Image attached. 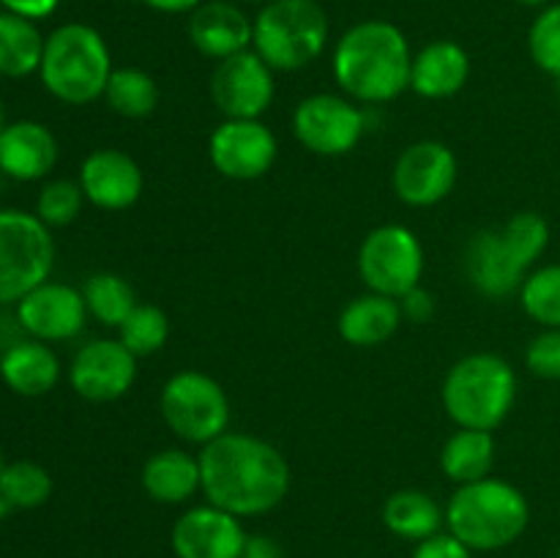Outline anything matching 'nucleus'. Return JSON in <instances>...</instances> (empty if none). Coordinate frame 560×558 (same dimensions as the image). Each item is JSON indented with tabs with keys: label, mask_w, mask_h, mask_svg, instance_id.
Instances as JSON below:
<instances>
[{
	"label": "nucleus",
	"mask_w": 560,
	"mask_h": 558,
	"mask_svg": "<svg viewBox=\"0 0 560 558\" xmlns=\"http://www.w3.org/2000/svg\"><path fill=\"white\" fill-rule=\"evenodd\" d=\"M558 558H560V550H558Z\"/></svg>",
	"instance_id": "nucleus-49"
},
{
	"label": "nucleus",
	"mask_w": 560,
	"mask_h": 558,
	"mask_svg": "<svg viewBox=\"0 0 560 558\" xmlns=\"http://www.w3.org/2000/svg\"><path fill=\"white\" fill-rule=\"evenodd\" d=\"M470 58L465 47L452 38H438L424 44L413 55L410 69V91L421 98H452L468 85Z\"/></svg>",
	"instance_id": "nucleus-21"
},
{
	"label": "nucleus",
	"mask_w": 560,
	"mask_h": 558,
	"mask_svg": "<svg viewBox=\"0 0 560 558\" xmlns=\"http://www.w3.org/2000/svg\"><path fill=\"white\" fill-rule=\"evenodd\" d=\"M498 443L495 435L487 430H468L457 427L454 435L441 449V470L454 485H470V481L487 479L495 465Z\"/></svg>",
	"instance_id": "nucleus-26"
},
{
	"label": "nucleus",
	"mask_w": 560,
	"mask_h": 558,
	"mask_svg": "<svg viewBox=\"0 0 560 558\" xmlns=\"http://www.w3.org/2000/svg\"><path fill=\"white\" fill-rule=\"evenodd\" d=\"M503 241L512 249V255L523 263L525 268H534L539 257L545 255L550 246V224L541 213L536 211H520L509 219L501 228Z\"/></svg>",
	"instance_id": "nucleus-33"
},
{
	"label": "nucleus",
	"mask_w": 560,
	"mask_h": 558,
	"mask_svg": "<svg viewBox=\"0 0 560 558\" xmlns=\"http://www.w3.org/2000/svg\"><path fill=\"white\" fill-rule=\"evenodd\" d=\"M55 266V239L36 213L0 208V304L47 282Z\"/></svg>",
	"instance_id": "nucleus-8"
},
{
	"label": "nucleus",
	"mask_w": 560,
	"mask_h": 558,
	"mask_svg": "<svg viewBox=\"0 0 560 558\" xmlns=\"http://www.w3.org/2000/svg\"><path fill=\"white\" fill-rule=\"evenodd\" d=\"M528 274V268L512 255L503 241L501 228H485L470 235L465 246V277L476 293L492 301L509 299L520 293Z\"/></svg>",
	"instance_id": "nucleus-18"
},
{
	"label": "nucleus",
	"mask_w": 560,
	"mask_h": 558,
	"mask_svg": "<svg viewBox=\"0 0 560 558\" xmlns=\"http://www.w3.org/2000/svg\"><path fill=\"white\" fill-rule=\"evenodd\" d=\"M159 414L175 438L200 449L230 430L228 392L200 370H180L164 381Z\"/></svg>",
	"instance_id": "nucleus-7"
},
{
	"label": "nucleus",
	"mask_w": 560,
	"mask_h": 558,
	"mask_svg": "<svg viewBox=\"0 0 560 558\" xmlns=\"http://www.w3.org/2000/svg\"><path fill=\"white\" fill-rule=\"evenodd\" d=\"M514 3H520V5H530V9H545V5L550 3V0H514Z\"/></svg>",
	"instance_id": "nucleus-42"
},
{
	"label": "nucleus",
	"mask_w": 560,
	"mask_h": 558,
	"mask_svg": "<svg viewBox=\"0 0 560 558\" xmlns=\"http://www.w3.org/2000/svg\"><path fill=\"white\" fill-rule=\"evenodd\" d=\"M5 514H9V503H5V501H3V498H0V525H3Z\"/></svg>",
	"instance_id": "nucleus-43"
},
{
	"label": "nucleus",
	"mask_w": 560,
	"mask_h": 558,
	"mask_svg": "<svg viewBox=\"0 0 560 558\" xmlns=\"http://www.w3.org/2000/svg\"><path fill=\"white\" fill-rule=\"evenodd\" d=\"M246 536L241 518L213 503H200L175 520L170 542L178 558H241Z\"/></svg>",
	"instance_id": "nucleus-16"
},
{
	"label": "nucleus",
	"mask_w": 560,
	"mask_h": 558,
	"mask_svg": "<svg viewBox=\"0 0 560 558\" xmlns=\"http://www.w3.org/2000/svg\"><path fill=\"white\" fill-rule=\"evenodd\" d=\"M410 558H474V550H470L465 542H459L454 534H435L430 539L419 542Z\"/></svg>",
	"instance_id": "nucleus-37"
},
{
	"label": "nucleus",
	"mask_w": 560,
	"mask_h": 558,
	"mask_svg": "<svg viewBox=\"0 0 560 558\" xmlns=\"http://www.w3.org/2000/svg\"><path fill=\"white\" fill-rule=\"evenodd\" d=\"M0 381L20 397H44L60 381V359L42 339H20L0 356Z\"/></svg>",
	"instance_id": "nucleus-24"
},
{
	"label": "nucleus",
	"mask_w": 560,
	"mask_h": 558,
	"mask_svg": "<svg viewBox=\"0 0 560 558\" xmlns=\"http://www.w3.org/2000/svg\"><path fill=\"white\" fill-rule=\"evenodd\" d=\"M77 181L85 191V200L109 213L131 208L145 189L142 167L135 156L120 148H96L88 153L82 159Z\"/></svg>",
	"instance_id": "nucleus-17"
},
{
	"label": "nucleus",
	"mask_w": 560,
	"mask_h": 558,
	"mask_svg": "<svg viewBox=\"0 0 560 558\" xmlns=\"http://www.w3.org/2000/svg\"><path fill=\"white\" fill-rule=\"evenodd\" d=\"M104 102L120 118L142 120L156 113L159 85L145 69L120 66V69H113V74H109L107 88H104Z\"/></svg>",
	"instance_id": "nucleus-29"
},
{
	"label": "nucleus",
	"mask_w": 560,
	"mask_h": 558,
	"mask_svg": "<svg viewBox=\"0 0 560 558\" xmlns=\"http://www.w3.org/2000/svg\"><path fill=\"white\" fill-rule=\"evenodd\" d=\"M5 129V109H3V98H0V131Z\"/></svg>",
	"instance_id": "nucleus-44"
},
{
	"label": "nucleus",
	"mask_w": 560,
	"mask_h": 558,
	"mask_svg": "<svg viewBox=\"0 0 560 558\" xmlns=\"http://www.w3.org/2000/svg\"><path fill=\"white\" fill-rule=\"evenodd\" d=\"M244 3H268V0H244Z\"/></svg>",
	"instance_id": "nucleus-46"
},
{
	"label": "nucleus",
	"mask_w": 560,
	"mask_h": 558,
	"mask_svg": "<svg viewBox=\"0 0 560 558\" xmlns=\"http://www.w3.org/2000/svg\"><path fill=\"white\" fill-rule=\"evenodd\" d=\"M397 301H399V310H402V321H410V323L432 321V315H435L438 310L435 295H432L427 288H421V284L419 288L408 290V293Z\"/></svg>",
	"instance_id": "nucleus-38"
},
{
	"label": "nucleus",
	"mask_w": 560,
	"mask_h": 558,
	"mask_svg": "<svg viewBox=\"0 0 560 558\" xmlns=\"http://www.w3.org/2000/svg\"><path fill=\"white\" fill-rule=\"evenodd\" d=\"M355 266H359V277L366 290L402 299L408 290L421 284L424 246H421L419 235L405 224H381L364 235Z\"/></svg>",
	"instance_id": "nucleus-9"
},
{
	"label": "nucleus",
	"mask_w": 560,
	"mask_h": 558,
	"mask_svg": "<svg viewBox=\"0 0 560 558\" xmlns=\"http://www.w3.org/2000/svg\"><path fill=\"white\" fill-rule=\"evenodd\" d=\"M140 485L145 496L156 503L178 507L202 490L200 457L186 449H159L142 463Z\"/></svg>",
	"instance_id": "nucleus-22"
},
{
	"label": "nucleus",
	"mask_w": 560,
	"mask_h": 558,
	"mask_svg": "<svg viewBox=\"0 0 560 558\" xmlns=\"http://www.w3.org/2000/svg\"><path fill=\"white\" fill-rule=\"evenodd\" d=\"M197 457L206 501L235 518H260L288 498L290 463L273 443L252 432L228 430L206 443Z\"/></svg>",
	"instance_id": "nucleus-1"
},
{
	"label": "nucleus",
	"mask_w": 560,
	"mask_h": 558,
	"mask_svg": "<svg viewBox=\"0 0 560 558\" xmlns=\"http://www.w3.org/2000/svg\"><path fill=\"white\" fill-rule=\"evenodd\" d=\"M381 518L394 536L419 545V542L441 534V528L446 525V509H441V503L430 492L408 487V490H397L386 498Z\"/></svg>",
	"instance_id": "nucleus-25"
},
{
	"label": "nucleus",
	"mask_w": 560,
	"mask_h": 558,
	"mask_svg": "<svg viewBox=\"0 0 560 558\" xmlns=\"http://www.w3.org/2000/svg\"><path fill=\"white\" fill-rule=\"evenodd\" d=\"M277 156V135L260 118H224L208 137V159L230 181L262 178Z\"/></svg>",
	"instance_id": "nucleus-12"
},
{
	"label": "nucleus",
	"mask_w": 560,
	"mask_h": 558,
	"mask_svg": "<svg viewBox=\"0 0 560 558\" xmlns=\"http://www.w3.org/2000/svg\"><path fill=\"white\" fill-rule=\"evenodd\" d=\"M241 558H284V553L277 539H271V536L266 534H255V536H246L244 556Z\"/></svg>",
	"instance_id": "nucleus-40"
},
{
	"label": "nucleus",
	"mask_w": 560,
	"mask_h": 558,
	"mask_svg": "<svg viewBox=\"0 0 560 558\" xmlns=\"http://www.w3.org/2000/svg\"><path fill=\"white\" fill-rule=\"evenodd\" d=\"M528 53L541 71L560 77V3L539 11L528 31Z\"/></svg>",
	"instance_id": "nucleus-35"
},
{
	"label": "nucleus",
	"mask_w": 560,
	"mask_h": 558,
	"mask_svg": "<svg viewBox=\"0 0 560 558\" xmlns=\"http://www.w3.org/2000/svg\"><path fill=\"white\" fill-rule=\"evenodd\" d=\"M328 44V16L317 0H268L252 20V49L273 71L315 63Z\"/></svg>",
	"instance_id": "nucleus-6"
},
{
	"label": "nucleus",
	"mask_w": 560,
	"mask_h": 558,
	"mask_svg": "<svg viewBox=\"0 0 560 558\" xmlns=\"http://www.w3.org/2000/svg\"><path fill=\"white\" fill-rule=\"evenodd\" d=\"M113 55L96 27L85 22H66L55 27L44 42L38 77L47 93L71 107H85L104 98Z\"/></svg>",
	"instance_id": "nucleus-5"
},
{
	"label": "nucleus",
	"mask_w": 560,
	"mask_h": 558,
	"mask_svg": "<svg viewBox=\"0 0 560 558\" xmlns=\"http://www.w3.org/2000/svg\"><path fill=\"white\" fill-rule=\"evenodd\" d=\"M530 523V503L512 481L487 479L459 485L446 503V528L474 553L514 545Z\"/></svg>",
	"instance_id": "nucleus-3"
},
{
	"label": "nucleus",
	"mask_w": 560,
	"mask_h": 558,
	"mask_svg": "<svg viewBox=\"0 0 560 558\" xmlns=\"http://www.w3.org/2000/svg\"><path fill=\"white\" fill-rule=\"evenodd\" d=\"M3 468H5V460H3V452H0V474H3Z\"/></svg>",
	"instance_id": "nucleus-45"
},
{
	"label": "nucleus",
	"mask_w": 560,
	"mask_h": 558,
	"mask_svg": "<svg viewBox=\"0 0 560 558\" xmlns=\"http://www.w3.org/2000/svg\"><path fill=\"white\" fill-rule=\"evenodd\" d=\"M558 96H560V77H558Z\"/></svg>",
	"instance_id": "nucleus-47"
},
{
	"label": "nucleus",
	"mask_w": 560,
	"mask_h": 558,
	"mask_svg": "<svg viewBox=\"0 0 560 558\" xmlns=\"http://www.w3.org/2000/svg\"><path fill=\"white\" fill-rule=\"evenodd\" d=\"M525 367L541 381H560V328H545L525 348Z\"/></svg>",
	"instance_id": "nucleus-36"
},
{
	"label": "nucleus",
	"mask_w": 560,
	"mask_h": 558,
	"mask_svg": "<svg viewBox=\"0 0 560 558\" xmlns=\"http://www.w3.org/2000/svg\"><path fill=\"white\" fill-rule=\"evenodd\" d=\"M189 42L211 60L233 58L252 49V20L230 0H208L189 14Z\"/></svg>",
	"instance_id": "nucleus-20"
},
{
	"label": "nucleus",
	"mask_w": 560,
	"mask_h": 558,
	"mask_svg": "<svg viewBox=\"0 0 560 558\" xmlns=\"http://www.w3.org/2000/svg\"><path fill=\"white\" fill-rule=\"evenodd\" d=\"M16 321L42 342H66L85 328L88 306L82 290L66 282H42L31 293L16 301Z\"/></svg>",
	"instance_id": "nucleus-15"
},
{
	"label": "nucleus",
	"mask_w": 560,
	"mask_h": 558,
	"mask_svg": "<svg viewBox=\"0 0 560 558\" xmlns=\"http://www.w3.org/2000/svg\"><path fill=\"white\" fill-rule=\"evenodd\" d=\"M0 5H3V11H9V14L38 22L52 16L55 11H58L60 0H0Z\"/></svg>",
	"instance_id": "nucleus-39"
},
{
	"label": "nucleus",
	"mask_w": 560,
	"mask_h": 558,
	"mask_svg": "<svg viewBox=\"0 0 560 558\" xmlns=\"http://www.w3.org/2000/svg\"><path fill=\"white\" fill-rule=\"evenodd\" d=\"M170 317L156 304H137L131 315L118 326V339L137 356H153L167 345Z\"/></svg>",
	"instance_id": "nucleus-32"
},
{
	"label": "nucleus",
	"mask_w": 560,
	"mask_h": 558,
	"mask_svg": "<svg viewBox=\"0 0 560 558\" xmlns=\"http://www.w3.org/2000/svg\"><path fill=\"white\" fill-rule=\"evenodd\" d=\"M137 381V356L120 339H91L69 364V383L88 403H115Z\"/></svg>",
	"instance_id": "nucleus-14"
},
{
	"label": "nucleus",
	"mask_w": 560,
	"mask_h": 558,
	"mask_svg": "<svg viewBox=\"0 0 560 558\" xmlns=\"http://www.w3.org/2000/svg\"><path fill=\"white\" fill-rule=\"evenodd\" d=\"M413 49L394 22L364 20L339 36L334 82L355 104H388L410 91Z\"/></svg>",
	"instance_id": "nucleus-2"
},
{
	"label": "nucleus",
	"mask_w": 560,
	"mask_h": 558,
	"mask_svg": "<svg viewBox=\"0 0 560 558\" xmlns=\"http://www.w3.org/2000/svg\"><path fill=\"white\" fill-rule=\"evenodd\" d=\"M293 135L315 156L337 159L364 140L366 115L345 93H312L293 109Z\"/></svg>",
	"instance_id": "nucleus-10"
},
{
	"label": "nucleus",
	"mask_w": 560,
	"mask_h": 558,
	"mask_svg": "<svg viewBox=\"0 0 560 558\" xmlns=\"http://www.w3.org/2000/svg\"><path fill=\"white\" fill-rule=\"evenodd\" d=\"M459 178V162L441 140H419L405 148L392 170L394 195L410 208H432L446 200Z\"/></svg>",
	"instance_id": "nucleus-11"
},
{
	"label": "nucleus",
	"mask_w": 560,
	"mask_h": 558,
	"mask_svg": "<svg viewBox=\"0 0 560 558\" xmlns=\"http://www.w3.org/2000/svg\"><path fill=\"white\" fill-rule=\"evenodd\" d=\"M58 137L42 120H11L0 131V173L11 181L31 184L47 178L58 164Z\"/></svg>",
	"instance_id": "nucleus-19"
},
{
	"label": "nucleus",
	"mask_w": 560,
	"mask_h": 558,
	"mask_svg": "<svg viewBox=\"0 0 560 558\" xmlns=\"http://www.w3.org/2000/svg\"><path fill=\"white\" fill-rule=\"evenodd\" d=\"M402 326V310L392 295L366 290L342 306L337 317V332L353 348H377L386 345Z\"/></svg>",
	"instance_id": "nucleus-23"
},
{
	"label": "nucleus",
	"mask_w": 560,
	"mask_h": 558,
	"mask_svg": "<svg viewBox=\"0 0 560 558\" xmlns=\"http://www.w3.org/2000/svg\"><path fill=\"white\" fill-rule=\"evenodd\" d=\"M517 295L530 321L541 328H560V263L530 271Z\"/></svg>",
	"instance_id": "nucleus-31"
},
{
	"label": "nucleus",
	"mask_w": 560,
	"mask_h": 558,
	"mask_svg": "<svg viewBox=\"0 0 560 558\" xmlns=\"http://www.w3.org/2000/svg\"><path fill=\"white\" fill-rule=\"evenodd\" d=\"M88 317L104 328H118L137 306V293L126 277L115 271H96L82 284Z\"/></svg>",
	"instance_id": "nucleus-28"
},
{
	"label": "nucleus",
	"mask_w": 560,
	"mask_h": 558,
	"mask_svg": "<svg viewBox=\"0 0 560 558\" xmlns=\"http://www.w3.org/2000/svg\"><path fill=\"white\" fill-rule=\"evenodd\" d=\"M208 91H211L213 107L224 118H260L273 104L277 80H273L271 66L255 49H244L233 58L219 60Z\"/></svg>",
	"instance_id": "nucleus-13"
},
{
	"label": "nucleus",
	"mask_w": 560,
	"mask_h": 558,
	"mask_svg": "<svg viewBox=\"0 0 560 558\" xmlns=\"http://www.w3.org/2000/svg\"><path fill=\"white\" fill-rule=\"evenodd\" d=\"M44 42L47 36H42L36 22L3 11L0 14V77L22 80V77L38 74Z\"/></svg>",
	"instance_id": "nucleus-27"
},
{
	"label": "nucleus",
	"mask_w": 560,
	"mask_h": 558,
	"mask_svg": "<svg viewBox=\"0 0 560 558\" xmlns=\"http://www.w3.org/2000/svg\"><path fill=\"white\" fill-rule=\"evenodd\" d=\"M441 403L457 427L495 432L517 405V372L498 353L463 356L443 377Z\"/></svg>",
	"instance_id": "nucleus-4"
},
{
	"label": "nucleus",
	"mask_w": 560,
	"mask_h": 558,
	"mask_svg": "<svg viewBox=\"0 0 560 558\" xmlns=\"http://www.w3.org/2000/svg\"><path fill=\"white\" fill-rule=\"evenodd\" d=\"M52 496V476L44 465L33 460H14L5 463L0 474V498L9 509H38Z\"/></svg>",
	"instance_id": "nucleus-30"
},
{
	"label": "nucleus",
	"mask_w": 560,
	"mask_h": 558,
	"mask_svg": "<svg viewBox=\"0 0 560 558\" xmlns=\"http://www.w3.org/2000/svg\"><path fill=\"white\" fill-rule=\"evenodd\" d=\"M0 14H3V5H0Z\"/></svg>",
	"instance_id": "nucleus-48"
},
{
	"label": "nucleus",
	"mask_w": 560,
	"mask_h": 558,
	"mask_svg": "<svg viewBox=\"0 0 560 558\" xmlns=\"http://www.w3.org/2000/svg\"><path fill=\"white\" fill-rule=\"evenodd\" d=\"M85 191H82L80 181H69V178H55L47 181L42 186L36 197V217L47 224L49 230L52 228H69L71 222H77L85 208Z\"/></svg>",
	"instance_id": "nucleus-34"
},
{
	"label": "nucleus",
	"mask_w": 560,
	"mask_h": 558,
	"mask_svg": "<svg viewBox=\"0 0 560 558\" xmlns=\"http://www.w3.org/2000/svg\"><path fill=\"white\" fill-rule=\"evenodd\" d=\"M142 3L159 14H191L202 0H142Z\"/></svg>",
	"instance_id": "nucleus-41"
}]
</instances>
